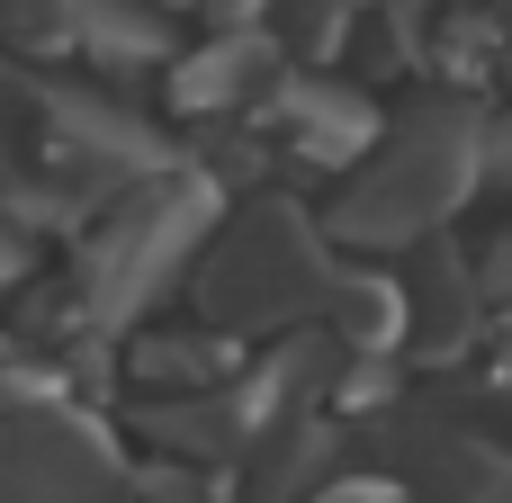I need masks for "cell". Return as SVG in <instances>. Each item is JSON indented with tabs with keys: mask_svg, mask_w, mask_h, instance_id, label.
I'll list each match as a JSON object with an SVG mask.
<instances>
[{
	"mask_svg": "<svg viewBox=\"0 0 512 503\" xmlns=\"http://www.w3.org/2000/svg\"><path fill=\"white\" fill-rule=\"evenodd\" d=\"M459 189H468V117H414L396 162H378L351 189L342 234H423Z\"/></svg>",
	"mask_w": 512,
	"mask_h": 503,
	"instance_id": "obj_1",
	"label": "cell"
},
{
	"mask_svg": "<svg viewBox=\"0 0 512 503\" xmlns=\"http://www.w3.org/2000/svg\"><path fill=\"white\" fill-rule=\"evenodd\" d=\"M297 225V216H288ZM279 216H261V225H243L234 243H225V261L207 270V306L225 297V315H252V306H279L288 288H315V261L297 252V234H288ZM297 306V297H288Z\"/></svg>",
	"mask_w": 512,
	"mask_h": 503,
	"instance_id": "obj_2",
	"label": "cell"
},
{
	"mask_svg": "<svg viewBox=\"0 0 512 503\" xmlns=\"http://www.w3.org/2000/svg\"><path fill=\"white\" fill-rule=\"evenodd\" d=\"M495 297H504V306H512V243H504V252H495Z\"/></svg>",
	"mask_w": 512,
	"mask_h": 503,
	"instance_id": "obj_3",
	"label": "cell"
}]
</instances>
